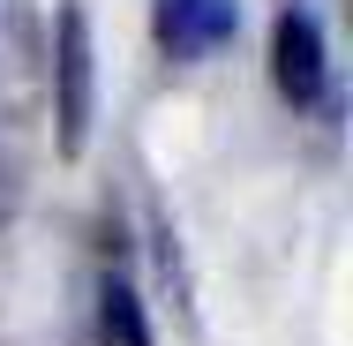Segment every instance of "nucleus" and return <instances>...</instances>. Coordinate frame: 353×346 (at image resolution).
<instances>
[{
	"mask_svg": "<svg viewBox=\"0 0 353 346\" xmlns=\"http://www.w3.org/2000/svg\"><path fill=\"white\" fill-rule=\"evenodd\" d=\"M90 15L83 8H61L53 15V143L61 158H83L90 143V106H98V68H90Z\"/></svg>",
	"mask_w": 353,
	"mask_h": 346,
	"instance_id": "nucleus-1",
	"label": "nucleus"
},
{
	"mask_svg": "<svg viewBox=\"0 0 353 346\" xmlns=\"http://www.w3.org/2000/svg\"><path fill=\"white\" fill-rule=\"evenodd\" d=\"M8 211H15V166L0 158V226H8Z\"/></svg>",
	"mask_w": 353,
	"mask_h": 346,
	"instance_id": "nucleus-6",
	"label": "nucleus"
},
{
	"mask_svg": "<svg viewBox=\"0 0 353 346\" xmlns=\"http://www.w3.org/2000/svg\"><path fill=\"white\" fill-rule=\"evenodd\" d=\"M150 241H158V278H165V286H173V301L188 309V271H181V249H173V226L158 218V233H150Z\"/></svg>",
	"mask_w": 353,
	"mask_h": 346,
	"instance_id": "nucleus-5",
	"label": "nucleus"
},
{
	"mask_svg": "<svg viewBox=\"0 0 353 346\" xmlns=\"http://www.w3.org/2000/svg\"><path fill=\"white\" fill-rule=\"evenodd\" d=\"M150 30L165 46V61H211L218 46H233L241 8L233 0H150Z\"/></svg>",
	"mask_w": 353,
	"mask_h": 346,
	"instance_id": "nucleus-3",
	"label": "nucleus"
},
{
	"mask_svg": "<svg viewBox=\"0 0 353 346\" xmlns=\"http://www.w3.org/2000/svg\"><path fill=\"white\" fill-rule=\"evenodd\" d=\"M271 83H279L285 106H323V83H331V68H323V23L301 0L279 8V23H271Z\"/></svg>",
	"mask_w": 353,
	"mask_h": 346,
	"instance_id": "nucleus-2",
	"label": "nucleus"
},
{
	"mask_svg": "<svg viewBox=\"0 0 353 346\" xmlns=\"http://www.w3.org/2000/svg\"><path fill=\"white\" fill-rule=\"evenodd\" d=\"M98 339L105 346H150V324H143V301L128 278H105L98 286Z\"/></svg>",
	"mask_w": 353,
	"mask_h": 346,
	"instance_id": "nucleus-4",
	"label": "nucleus"
}]
</instances>
